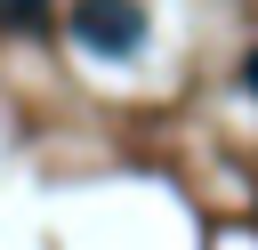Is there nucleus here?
<instances>
[{"label":"nucleus","mask_w":258,"mask_h":250,"mask_svg":"<svg viewBox=\"0 0 258 250\" xmlns=\"http://www.w3.org/2000/svg\"><path fill=\"white\" fill-rule=\"evenodd\" d=\"M73 40L89 56H137L145 48V8L137 0H73Z\"/></svg>","instance_id":"nucleus-1"},{"label":"nucleus","mask_w":258,"mask_h":250,"mask_svg":"<svg viewBox=\"0 0 258 250\" xmlns=\"http://www.w3.org/2000/svg\"><path fill=\"white\" fill-rule=\"evenodd\" d=\"M8 32H48V0H0Z\"/></svg>","instance_id":"nucleus-2"},{"label":"nucleus","mask_w":258,"mask_h":250,"mask_svg":"<svg viewBox=\"0 0 258 250\" xmlns=\"http://www.w3.org/2000/svg\"><path fill=\"white\" fill-rule=\"evenodd\" d=\"M242 89H250V97H258V48H250V56H242Z\"/></svg>","instance_id":"nucleus-3"}]
</instances>
